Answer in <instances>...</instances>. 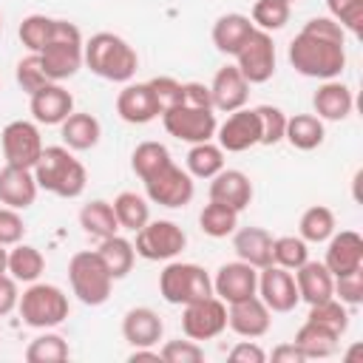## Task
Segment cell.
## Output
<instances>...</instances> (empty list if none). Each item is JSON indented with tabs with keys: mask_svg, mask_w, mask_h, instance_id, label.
Wrapping results in <instances>:
<instances>
[{
	"mask_svg": "<svg viewBox=\"0 0 363 363\" xmlns=\"http://www.w3.org/2000/svg\"><path fill=\"white\" fill-rule=\"evenodd\" d=\"M210 199L221 201L227 207H233L235 213L247 210L252 201V182L244 170L235 167H221L213 179H210Z\"/></svg>",
	"mask_w": 363,
	"mask_h": 363,
	"instance_id": "obj_22",
	"label": "cell"
},
{
	"mask_svg": "<svg viewBox=\"0 0 363 363\" xmlns=\"http://www.w3.org/2000/svg\"><path fill=\"white\" fill-rule=\"evenodd\" d=\"M247 96H250V82L244 79V74L235 65H224V68L216 71V77L210 82L213 111L233 113V111L247 105Z\"/></svg>",
	"mask_w": 363,
	"mask_h": 363,
	"instance_id": "obj_18",
	"label": "cell"
},
{
	"mask_svg": "<svg viewBox=\"0 0 363 363\" xmlns=\"http://www.w3.org/2000/svg\"><path fill=\"white\" fill-rule=\"evenodd\" d=\"M17 303H20L17 281H14L9 272H3V275H0V318L11 315V312L17 309Z\"/></svg>",
	"mask_w": 363,
	"mask_h": 363,
	"instance_id": "obj_54",
	"label": "cell"
},
{
	"mask_svg": "<svg viewBox=\"0 0 363 363\" xmlns=\"http://www.w3.org/2000/svg\"><path fill=\"white\" fill-rule=\"evenodd\" d=\"M40 62L51 82L71 79L85 62H82V40H54L40 51Z\"/></svg>",
	"mask_w": 363,
	"mask_h": 363,
	"instance_id": "obj_19",
	"label": "cell"
},
{
	"mask_svg": "<svg viewBox=\"0 0 363 363\" xmlns=\"http://www.w3.org/2000/svg\"><path fill=\"white\" fill-rule=\"evenodd\" d=\"M227 357L233 360V363H264L267 360V352L255 343V340H238L230 352H227Z\"/></svg>",
	"mask_w": 363,
	"mask_h": 363,
	"instance_id": "obj_53",
	"label": "cell"
},
{
	"mask_svg": "<svg viewBox=\"0 0 363 363\" xmlns=\"http://www.w3.org/2000/svg\"><path fill=\"white\" fill-rule=\"evenodd\" d=\"M216 136H218V147L227 150V153H244V150L261 145V125H258L255 111L252 108L233 111L216 128Z\"/></svg>",
	"mask_w": 363,
	"mask_h": 363,
	"instance_id": "obj_14",
	"label": "cell"
},
{
	"mask_svg": "<svg viewBox=\"0 0 363 363\" xmlns=\"http://www.w3.org/2000/svg\"><path fill=\"white\" fill-rule=\"evenodd\" d=\"M227 329V303L216 295L201 301L184 303L182 312V332L190 340H213Z\"/></svg>",
	"mask_w": 363,
	"mask_h": 363,
	"instance_id": "obj_12",
	"label": "cell"
},
{
	"mask_svg": "<svg viewBox=\"0 0 363 363\" xmlns=\"http://www.w3.org/2000/svg\"><path fill=\"white\" fill-rule=\"evenodd\" d=\"M275 43L269 31L252 28V34L247 37V43L238 48L235 54V68L244 74V79L250 85H261L269 82L275 74Z\"/></svg>",
	"mask_w": 363,
	"mask_h": 363,
	"instance_id": "obj_10",
	"label": "cell"
},
{
	"mask_svg": "<svg viewBox=\"0 0 363 363\" xmlns=\"http://www.w3.org/2000/svg\"><path fill=\"white\" fill-rule=\"evenodd\" d=\"M252 20L247 14H238V11H230V14H221L216 23H213V45L227 54V57H235L238 48L247 43V37L252 34Z\"/></svg>",
	"mask_w": 363,
	"mask_h": 363,
	"instance_id": "obj_29",
	"label": "cell"
},
{
	"mask_svg": "<svg viewBox=\"0 0 363 363\" xmlns=\"http://www.w3.org/2000/svg\"><path fill=\"white\" fill-rule=\"evenodd\" d=\"M34 179H37L40 190L60 196V199H77V196H82V190L88 184L85 164L65 145L43 147V153L34 164Z\"/></svg>",
	"mask_w": 363,
	"mask_h": 363,
	"instance_id": "obj_3",
	"label": "cell"
},
{
	"mask_svg": "<svg viewBox=\"0 0 363 363\" xmlns=\"http://www.w3.org/2000/svg\"><path fill=\"white\" fill-rule=\"evenodd\" d=\"M286 3H289V6H292V3H295V0H286Z\"/></svg>",
	"mask_w": 363,
	"mask_h": 363,
	"instance_id": "obj_58",
	"label": "cell"
},
{
	"mask_svg": "<svg viewBox=\"0 0 363 363\" xmlns=\"http://www.w3.org/2000/svg\"><path fill=\"white\" fill-rule=\"evenodd\" d=\"M289 14H292V6L286 0H255L252 3V26L261 28V31H281L286 23H289Z\"/></svg>",
	"mask_w": 363,
	"mask_h": 363,
	"instance_id": "obj_42",
	"label": "cell"
},
{
	"mask_svg": "<svg viewBox=\"0 0 363 363\" xmlns=\"http://www.w3.org/2000/svg\"><path fill=\"white\" fill-rule=\"evenodd\" d=\"M3 272H9V250L0 244V275Z\"/></svg>",
	"mask_w": 363,
	"mask_h": 363,
	"instance_id": "obj_57",
	"label": "cell"
},
{
	"mask_svg": "<svg viewBox=\"0 0 363 363\" xmlns=\"http://www.w3.org/2000/svg\"><path fill=\"white\" fill-rule=\"evenodd\" d=\"M255 116H258V125H261V145H278L284 142V130H286V113L275 105H258L252 108Z\"/></svg>",
	"mask_w": 363,
	"mask_h": 363,
	"instance_id": "obj_45",
	"label": "cell"
},
{
	"mask_svg": "<svg viewBox=\"0 0 363 363\" xmlns=\"http://www.w3.org/2000/svg\"><path fill=\"white\" fill-rule=\"evenodd\" d=\"M145 184V193H147V201L153 204H162V207H184L193 201V193H196V184H193V176L187 170H182L173 159L164 162L159 170H153L147 179H142Z\"/></svg>",
	"mask_w": 363,
	"mask_h": 363,
	"instance_id": "obj_7",
	"label": "cell"
},
{
	"mask_svg": "<svg viewBox=\"0 0 363 363\" xmlns=\"http://www.w3.org/2000/svg\"><path fill=\"white\" fill-rule=\"evenodd\" d=\"M164 335V323L156 309L150 306H133L122 318V337L136 349V346H156Z\"/></svg>",
	"mask_w": 363,
	"mask_h": 363,
	"instance_id": "obj_25",
	"label": "cell"
},
{
	"mask_svg": "<svg viewBox=\"0 0 363 363\" xmlns=\"http://www.w3.org/2000/svg\"><path fill=\"white\" fill-rule=\"evenodd\" d=\"M332 233H335V213L326 204H312L301 213L298 235L306 244H323V241H329Z\"/></svg>",
	"mask_w": 363,
	"mask_h": 363,
	"instance_id": "obj_36",
	"label": "cell"
},
{
	"mask_svg": "<svg viewBox=\"0 0 363 363\" xmlns=\"http://www.w3.org/2000/svg\"><path fill=\"white\" fill-rule=\"evenodd\" d=\"M37 193L40 187H37L34 170L14 167V164L0 167V204L14 210H28L37 201Z\"/></svg>",
	"mask_w": 363,
	"mask_h": 363,
	"instance_id": "obj_23",
	"label": "cell"
},
{
	"mask_svg": "<svg viewBox=\"0 0 363 363\" xmlns=\"http://www.w3.org/2000/svg\"><path fill=\"white\" fill-rule=\"evenodd\" d=\"M23 235H26V221H23L20 210L3 204L0 207V244L3 247H14V244L23 241Z\"/></svg>",
	"mask_w": 363,
	"mask_h": 363,
	"instance_id": "obj_50",
	"label": "cell"
},
{
	"mask_svg": "<svg viewBox=\"0 0 363 363\" xmlns=\"http://www.w3.org/2000/svg\"><path fill=\"white\" fill-rule=\"evenodd\" d=\"M233 250L241 261H247L255 269H264L272 264V235L264 227H235L233 233Z\"/></svg>",
	"mask_w": 363,
	"mask_h": 363,
	"instance_id": "obj_26",
	"label": "cell"
},
{
	"mask_svg": "<svg viewBox=\"0 0 363 363\" xmlns=\"http://www.w3.org/2000/svg\"><path fill=\"white\" fill-rule=\"evenodd\" d=\"M45 269V258L37 247L31 244H14L9 250V275L17 281V284H34Z\"/></svg>",
	"mask_w": 363,
	"mask_h": 363,
	"instance_id": "obj_34",
	"label": "cell"
},
{
	"mask_svg": "<svg viewBox=\"0 0 363 363\" xmlns=\"http://www.w3.org/2000/svg\"><path fill=\"white\" fill-rule=\"evenodd\" d=\"M323 119H318L315 113H295L286 116V130L284 139L295 147V150H315L323 145Z\"/></svg>",
	"mask_w": 363,
	"mask_h": 363,
	"instance_id": "obj_31",
	"label": "cell"
},
{
	"mask_svg": "<svg viewBox=\"0 0 363 363\" xmlns=\"http://www.w3.org/2000/svg\"><path fill=\"white\" fill-rule=\"evenodd\" d=\"M111 204H113V213H116V221H119L122 230L136 233V230H142L150 221V204H147V199L139 196V193H133V190H122Z\"/></svg>",
	"mask_w": 363,
	"mask_h": 363,
	"instance_id": "obj_35",
	"label": "cell"
},
{
	"mask_svg": "<svg viewBox=\"0 0 363 363\" xmlns=\"http://www.w3.org/2000/svg\"><path fill=\"white\" fill-rule=\"evenodd\" d=\"M303 261H309V244L301 235H278V238H272V264L295 272Z\"/></svg>",
	"mask_w": 363,
	"mask_h": 363,
	"instance_id": "obj_43",
	"label": "cell"
},
{
	"mask_svg": "<svg viewBox=\"0 0 363 363\" xmlns=\"http://www.w3.org/2000/svg\"><path fill=\"white\" fill-rule=\"evenodd\" d=\"M20 318L31 329H54L68 318V295L57 284H28V289L20 295Z\"/></svg>",
	"mask_w": 363,
	"mask_h": 363,
	"instance_id": "obj_6",
	"label": "cell"
},
{
	"mask_svg": "<svg viewBox=\"0 0 363 363\" xmlns=\"http://www.w3.org/2000/svg\"><path fill=\"white\" fill-rule=\"evenodd\" d=\"M323 264L332 272V278L363 269V235L357 230H340V233L335 230L329 235Z\"/></svg>",
	"mask_w": 363,
	"mask_h": 363,
	"instance_id": "obj_17",
	"label": "cell"
},
{
	"mask_svg": "<svg viewBox=\"0 0 363 363\" xmlns=\"http://www.w3.org/2000/svg\"><path fill=\"white\" fill-rule=\"evenodd\" d=\"M184 105H193V108H213V99H210V85L204 82H184Z\"/></svg>",
	"mask_w": 363,
	"mask_h": 363,
	"instance_id": "obj_55",
	"label": "cell"
},
{
	"mask_svg": "<svg viewBox=\"0 0 363 363\" xmlns=\"http://www.w3.org/2000/svg\"><path fill=\"white\" fill-rule=\"evenodd\" d=\"M326 9L343 31H352L354 37L363 31V0H326Z\"/></svg>",
	"mask_w": 363,
	"mask_h": 363,
	"instance_id": "obj_47",
	"label": "cell"
},
{
	"mask_svg": "<svg viewBox=\"0 0 363 363\" xmlns=\"http://www.w3.org/2000/svg\"><path fill=\"white\" fill-rule=\"evenodd\" d=\"M227 326L238 335V337H264L272 326V312L267 309V303L255 295L241 298L235 303H227Z\"/></svg>",
	"mask_w": 363,
	"mask_h": 363,
	"instance_id": "obj_16",
	"label": "cell"
},
{
	"mask_svg": "<svg viewBox=\"0 0 363 363\" xmlns=\"http://www.w3.org/2000/svg\"><path fill=\"white\" fill-rule=\"evenodd\" d=\"M153 96H156V105H159V116L176 105H182L184 99V82H179L176 77H153L147 79Z\"/></svg>",
	"mask_w": 363,
	"mask_h": 363,
	"instance_id": "obj_48",
	"label": "cell"
},
{
	"mask_svg": "<svg viewBox=\"0 0 363 363\" xmlns=\"http://www.w3.org/2000/svg\"><path fill=\"white\" fill-rule=\"evenodd\" d=\"M306 320H315V323H320V326H326V329H332L335 335L343 337L346 329H349V306L340 303V301L332 295V298H326V301L312 303Z\"/></svg>",
	"mask_w": 363,
	"mask_h": 363,
	"instance_id": "obj_41",
	"label": "cell"
},
{
	"mask_svg": "<svg viewBox=\"0 0 363 363\" xmlns=\"http://www.w3.org/2000/svg\"><path fill=\"white\" fill-rule=\"evenodd\" d=\"M258 289V269L250 267L247 261H227L216 269V278H213V295L221 298L224 303H235L241 298H250L255 295Z\"/></svg>",
	"mask_w": 363,
	"mask_h": 363,
	"instance_id": "obj_15",
	"label": "cell"
},
{
	"mask_svg": "<svg viewBox=\"0 0 363 363\" xmlns=\"http://www.w3.org/2000/svg\"><path fill=\"white\" fill-rule=\"evenodd\" d=\"M221 167H224V150L218 145H213V139L190 145V150H187V173L193 179H213Z\"/></svg>",
	"mask_w": 363,
	"mask_h": 363,
	"instance_id": "obj_38",
	"label": "cell"
},
{
	"mask_svg": "<svg viewBox=\"0 0 363 363\" xmlns=\"http://www.w3.org/2000/svg\"><path fill=\"white\" fill-rule=\"evenodd\" d=\"M272 360L275 363H303L306 357L295 343H281V346L272 349Z\"/></svg>",
	"mask_w": 363,
	"mask_h": 363,
	"instance_id": "obj_56",
	"label": "cell"
},
{
	"mask_svg": "<svg viewBox=\"0 0 363 363\" xmlns=\"http://www.w3.org/2000/svg\"><path fill=\"white\" fill-rule=\"evenodd\" d=\"M292 343L303 352L306 360H312V357L320 360V357H332L337 352L340 335H335L332 329H326V326H320L315 320H303L301 329L295 332V340Z\"/></svg>",
	"mask_w": 363,
	"mask_h": 363,
	"instance_id": "obj_30",
	"label": "cell"
},
{
	"mask_svg": "<svg viewBox=\"0 0 363 363\" xmlns=\"http://www.w3.org/2000/svg\"><path fill=\"white\" fill-rule=\"evenodd\" d=\"M71 349L68 340L51 329H43V335H37L28 346H26V360L28 363H62L68 360Z\"/></svg>",
	"mask_w": 363,
	"mask_h": 363,
	"instance_id": "obj_39",
	"label": "cell"
},
{
	"mask_svg": "<svg viewBox=\"0 0 363 363\" xmlns=\"http://www.w3.org/2000/svg\"><path fill=\"white\" fill-rule=\"evenodd\" d=\"M159 357L164 363H201L204 360V349L199 346V340H167L162 349H159Z\"/></svg>",
	"mask_w": 363,
	"mask_h": 363,
	"instance_id": "obj_49",
	"label": "cell"
},
{
	"mask_svg": "<svg viewBox=\"0 0 363 363\" xmlns=\"http://www.w3.org/2000/svg\"><path fill=\"white\" fill-rule=\"evenodd\" d=\"M199 227H201L204 235H210V238H227V235H233L235 227H238V213H235L233 207H227V204L210 199V201L204 204V210L199 213Z\"/></svg>",
	"mask_w": 363,
	"mask_h": 363,
	"instance_id": "obj_37",
	"label": "cell"
},
{
	"mask_svg": "<svg viewBox=\"0 0 363 363\" xmlns=\"http://www.w3.org/2000/svg\"><path fill=\"white\" fill-rule=\"evenodd\" d=\"M60 136H62V145L71 150H91V147H96V142L102 136V125L94 113L71 111L60 122Z\"/></svg>",
	"mask_w": 363,
	"mask_h": 363,
	"instance_id": "obj_28",
	"label": "cell"
},
{
	"mask_svg": "<svg viewBox=\"0 0 363 363\" xmlns=\"http://www.w3.org/2000/svg\"><path fill=\"white\" fill-rule=\"evenodd\" d=\"M82 62L91 68V74L108 82H130L139 68V54L125 37L96 31L88 43H82Z\"/></svg>",
	"mask_w": 363,
	"mask_h": 363,
	"instance_id": "obj_2",
	"label": "cell"
},
{
	"mask_svg": "<svg viewBox=\"0 0 363 363\" xmlns=\"http://www.w3.org/2000/svg\"><path fill=\"white\" fill-rule=\"evenodd\" d=\"M335 298L340 303H346V306L363 303V269L335 278Z\"/></svg>",
	"mask_w": 363,
	"mask_h": 363,
	"instance_id": "obj_51",
	"label": "cell"
},
{
	"mask_svg": "<svg viewBox=\"0 0 363 363\" xmlns=\"http://www.w3.org/2000/svg\"><path fill=\"white\" fill-rule=\"evenodd\" d=\"M303 31H312V34L326 37V40H335V43H346V31L332 17H312V20L303 23Z\"/></svg>",
	"mask_w": 363,
	"mask_h": 363,
	"instance_id": "obj_52",
	"label": "cell"
},
{
	"mask_svg": "<svg viewBox=\"0 0 363 363\" xmlns=\"http://www.w3.org/2000/svg\"><path fill=\"white\" fill-rule=\"evenodd\" d=\"M295 286H298V298L306 301L309 306L335 295V278L323 261H303L295 269Z\"/></svg>",
	"mask_w": 363,
	"mask_h": 363,
	"instance_id": "obj_27",
	"label": "cell"
},
{
	"mask_svg": "<svg viewBox=\"0 0 363 363\" xmlns=\"http://www.w3.org/2000/svg\"><path fill=\"white\" fill-rule=\"evenodd\" d=\"M54 28H57V17H48V14H28V17H23L17 34H20V43H23L31 54H40V51L54 40Z\"/></svg>",
	"mask_w": 363,
	"mask_h": 363,
	"instance_id": "obj_40",
	"label": "cell"
},
{
	"mask_svg": "<svg viewBox=\"0 0 363 363\" xmlns=\"http://www.w3.org/2000/svg\"><path fill=\"white\" fill-rule=\"evenodd\" d=\"M96 252H99V258H102V264H105V269L111 272V278H113V281L125 278V275L133 269L136 250H133V244H130L128 238H122L119 233H116V235L102 238V241H99V247H96Z\"/></svg>",
	"mask_w": 363,
	"mask_h": 363,
	"instance_id": "obj_32",
	"label": "cell"
},
{
	"mask_svg": "<svg viewBox=\"0 0 363 363\" xmlns=\"http://www.w3.org/2000/svg\"><path fill=\"white\" fill-rule=\"evenodd\" d=\"M312 108H315V116L323 122H343L354 108L352 88L343 85L340 79H323L312 96Z\"/></svg>",
	"mask_w": 363,
	"mask_h": 363,
	"instance_id": "obj_24",
	"label": "cell"
},
{
	"mask_svg": "<svg viewBox=\"0 0 363 363\" xmlns=\"http://www.w3.org/2000/svg\"><path fill=\"white\" fill-rule=\"evenodd\" d=\"M289 65L309 79H337L346 68V43L318 37L312 31H298L289 43Z\"/></svg>",
	"mask_w": 363,
	"mask_h": 363,
	"instance_id": "obj_1",
	"label": "cell"
},
{
	"mask_svg": "<svg viewBox=\"0 0 363 363\" xmlns=\"http://www.w3.org/2000/svg\"><path fill=\"white\" fill-rule=\"evenodd\" d=\"M28 108L37 125H60L74 111V96L60 82H48L28 96Z\"/></svg>",
	"mask_w": 363,
	"mask_h": 363,
	"instance_id": "obj_20",
	"label": "cell"
},
{
	"mask_svg": "<svg viewBox=\"0 0 363 363\" xmlns=\"http://www.w3.org/2000/svg\"><path fill=\"white\" fill-rule=\"evenodd\" d=\"M0 28H3V17H0Z\"/></svg>",
	"mask_w": 363,
	"mask_h": 363,
	"instance_id": "obj_59",
	"label": "cell"
},
{
	"mask_svg": "<svg viewBox=\"0 0 363 363\" xmlns=\"http://www.w3.org/2000/svg\"><path fill=\"white\" fill-rule=\"evenodd\" d=\"M68 281H71V292L85 306H102L111 298L113 278L105 269V264H102L96 250H79V252L71 255Z\"/></svg>",
	"mask_w": 363,
	"mask_h": 363,
	"instance_id": "obj_4",
	"label": "cell"
},
{
	"mask_svg": "<svg viewBox=\"0 0 363 363\" xmlns=\"http://www.w3.org/2000/svg\"><path fill=\"white\" fill-rule=\"evenodd\" d=\"M258 298L267 303L269 312H292L301 298H298V286H295V275L278 264H269L264 269H258Z\"/></svg>",
	"mask_w": 363,
	"mask_h": 363,
	"instance_id": "obj_13",
	"label": "cell"
},
{
	"mask_svg": "<svg viewBox=\"0 0 363 363\" xmlns=\"http://www.w3.org/2000/svg\"><path fill=\"white\" fill-rule=\"evenodd\" d=\"M14 77H17V85L31 96L34 91H40L43 85H48L51 79H48V74H45V68H43V62H40V54H26L20 62H17V71H14Z\"/></svg>",
	"mask_w": 363,
	"mask_h": 363,
	"instance_id": "obj_46",
	"label": "cell"
},
{
	"mask_svg": "<svg viewBox=\"0 0 363 363\" xmlns=\"http://www.w3.org/2000/svg\"><path fill=\"white\" fill-rule=\"evenodd\" d=\"M79 227L94 235V238H108V235H116L119 233V221H116V213H113V204L105 201V199H94L88 204H82L79 210Z\"/></svg>",
	"mask_w": 363,
	"mask_h": 363,
	"instance_id": "obj_33",
	"label": "cell"
},
{
	"mask_svg": "<svg viewBox=\"0 0 363 363\" xmlns=\"http://www.w3.org/2000/svg\"><path fill=\"white\" fill-rule=\"evenodd\" d=\"M184 247H187V233L167 218L147 221L142 230H136V241H133L136 255H142L145 261H173L176 255H182Z\"/></svg>",
	"mask_w": 363,
	"mask_h": 363,
	"instance_id": "obj_8",
	"label": "cell"
},
{
	"mask_svg": "<svg viewBox=\"0 0 363 363\" xmlns=\"http://www.w3.org/2000/svg\"><path fill=\"white\" fill-rule=\"evenodd\" d=\"M0 145H3V159L6 164H14V167H26V170H34L40 153H43V136H40V128L28 119H14L3 128L0 133Z\"/></svg>",
	"mask_w": 363,
	"mask_h": 363,
	"instance_id": "obj_11",
	"label": "cell"
},
{
	"mask_svg": "<svg viewBox=\"0 0 363 363\" xmlns=\"http://www.w3.org/2000/svg\"><path fill=\"white\" fill-rule=\"evenodd\" d=\"M164 162H170V150L162 145V142H153V139H147V142H139L136 147H133V153H130V167H133V173L139 176V179H147L153 170H159Z\"/></svg>",
	"mask_w": 363,
	"mask_h": 363,
	"instance_id": "obj_44",
	"label": "cell"
},
{
	"mask_svg": "<svg viewBox=\"0 0 363 363\" xmlns=\"http://www.w3.org/2000/svg\"><path fill=\"white\" fill-rule=\"evenodd\" d=\"M162 125L164 130L187 145H199V142H210L216 136V111L213 108H193V105H176L170 111L162 113Z\"/></svg>",
	"mask_w": 363,
	"mask_h": 363,
	"instance_id": "obj_9",
	"label": "cell"
},
{
	"mask_svg": "<svg viewBox=\"0 0 363 363\" xmlns=\"http://www.w3.org/2000/svg\"><path fill=\"white\" fill-rule=\"evenodd\" d=\"M159 295L173 306H184L213 295V278L199 264L167 261L164 269L159 272Z\"/></svg>",
	"mask_w": 363,
	"mask_h": 363,
	"instance_id": "obj_5",
	"label": "cell"
},
{
	"mask_svg": "<svg viewBox=\"0 0 363 363\" xmlns=\"http://www.w3.org/2000/svg\"><path fill=\"white\" fill-rule=\"evenodd\" d=\"M116 113L128 125H147L159 116L156 96L147 82H128L116 96Z\"/></svg>",
	"mask_w": 363,
	"mask_h": 363,
	"instance_id": "obj_21",
	"label": "cell"
}]
</instances>
